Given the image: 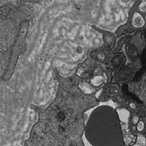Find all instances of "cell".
Here are the masks:
<instances>
[{
	"label": "cell",
	"mask_w": 146,
	"mask_h": 146,
	"mask_svg": "<svg viewBox=\"0 0 146 146\" xmlns=\"http://www.w3.org/2000/svg\"><path fill=\"white\" fill-rule=\"evenodd\" d=\"M58 120L60 121H63L64 118H65V115H64V113L63 112H60L58 115Z\"/></svg>",
	"instance_id": "7a4b0ae2"
},
{
	"label": "cell",
	"mask_w": 146,
	"mask_h": 146,
	"mask_svg": "<svg viewBox=\"0 0 146 146\" xmlns=\"http://www.w3.org/2000/svg\"><path fill=\"white\" fill-rule=\"evenodd\" d=\"M29 27V23L28 20H23L20 23L19 30H18L17 35L16 37L12 51H11L8 66L4 74V80H8L12 76L15 72L16 66H17L18 58L21 53L22 54L23 51L25 50L26 40L27 33H28Z\"/></svg>",
	"instance_id": "6da1fadb"
},
{
	"label": "cell",
	"mask_w": 146,
	"mask_h": 146,
	"mask_svg": "<svg viewBox=\"0 0 146 146\" xmlns=\"http://www.w3.org/2000/svg\"><path fill=\"white\" fill-rule=\"evenodd\" d=\"M143 124L142 123H140V124L138 125V129L139 131H141V130L143 129Z\"/></svg>",
	"instance_id": "3957f363"
}]
</instances>
